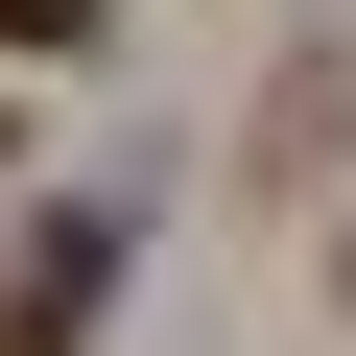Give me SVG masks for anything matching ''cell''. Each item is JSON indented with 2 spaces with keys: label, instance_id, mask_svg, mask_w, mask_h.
Instances as JSON below:
<instances>
[{
  "label": "cell",
  "instance_id": "obj_1",
  "mask_svg": "<svg viewBox=\"0 0 356 356\" xmlns=\"http://www.w3.org/2000/svg\"><path fill=\"white\" fill-rule=\"evenodd\" d=\"M95 285H119V214H48V238H24V285H0V356H72V332H95Z\"/></svg>",
  "mask_w": 356,
  "mask_h": 356
},
{
  "label": "cell",
  "instance_id": "obj_2",
  "mask_svg": "<svg viewBox=\"0 0 356 356\" xmlns=\"http://www.w3.org/2000/svg\"><path fill=\"white\" fill-rule=\"evenodd\" d=\"M72 24H95V0H0V48H72Z\"/></svg>",
  "mask_w": 356,
  "mask_h": 356
}]
</instances>
